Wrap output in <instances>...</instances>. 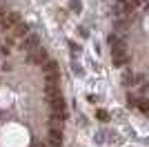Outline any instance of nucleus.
Segmentation results:
<instances>
[{"label": "nucleus", "instance_id": "1", "mask_svg": "<svg viewBox=\"0 0 149 147\" xmlns=\"http://www.w3.org/2000/svg\"><path fill=\"white\" fill-rule=\"evenodd\" d=\"M49 58V54H47V49L45 47H38V49H33V51H29L27 54V62L29 65H36V67H42V62Z\"/></svg>", "mask_w": 149, "mask_h": 147}, {"label": "nucleus", "instance_id": "2", "mask_svg": "<svg viewBox=\"0 0 149 147\" xmlns=\"http://www.w3.org/2000/svg\"><path fill=\"white\" fill-rule=\"evenodd\" d=\"M18 47L22 49V51H27V54L33 51V49H38V47H40V38H38V34H27V36L20 40Z\"/></svg>", "mask_w": 149, "mask_h": 147}, {"label": "nucleus", "instance_id": "3", "mask_svg": "<svg viewBox=\"0 0 149 147\" xmlns=\"http://www.w3.org/2000/svg\"><path fill=\"white\" fill-rule=\"evenodd\" d=\"M131 11H136L134 5H131V0H116L113 7H111L113 16H125V13H131Z\"/></svg>", "mask_w": 149, "mask_h": 147}, {"label": "nucleus", "instance_id": "4", "mask_svg": "<svg viewBox=\"0 0 149 147\" xmlns=\"http://www.w3.org/2000/svg\"><path fill=\"white\" fill-rule=\"evenodd\" d=\"M111 62H113V67H127V62H129L127 47L125 49H111Z\"/></svg>", "mask_w": 149, "mask_h": 147}, {"label": "nucleus", "instance_id": "5", "mask_svg": "<svg viewBox=\"0 0 149 147\" xmlns=\"http://www.w3.org/2000/svg\"><path fill=\"white\" fill-rule=\"evenodd\" d=\"M9 31H11V36L16 38V40H22V38H25L27 34H31V29H29V24H27L25 20H20V22L16 24V27H11V29H9Z\"/></svg>", "mask_w": 149, "mask_h": 147}, {"label": "nucleus", "instance_id": "6", "mask_svg": "<svg viewBox=\"0 0 149 147\" xmlns=\"http://www.w3.org/2000/svg\"><path fill=\"white\" fill-rule=\"evenodd\" d=\"M62 138H65V136H62V129L60 127H51L49 129V145L47 147H60Z\"/></svg>", "mask_w": 149, "mask_h": 147}, {"label": "nucleus", "instance_id": "7", "mask_svg": "<svg viewBox=\"0 0 149 147\" xmlns=\"http://www.w3.org/2000/svg\"><path fill=\"white\" fill-rule=\"evenodd\" d=\"M49 105H51V111H54V114H67V103H65V98H62V96L49 100Z\"/></svg>", "mask_w": 149, "mask_h": 147}, {"label": "nucleus", "instance_id": "8", "mask_svg": "<svg viewBox=\"0 0 149 147\" xmlns=\"http://www.w3.org/2000/svg\"><path fill=\"white\" fill-rule=\"evenodd\" d=\"M107 43H109V47H111V49H125V40L118 36V34H113V31L107 36Z\"/></svg>", "mask_w": 149, "mask_h": 147}, {"label": "nucleus", "instance_id": "9", "mask_svg": "<svg viewBox=\"0 0 149 147\" xmlns=\"http://www.w3.org/2000/svg\"><path fill=\"white\" fill-rule=\"evenodd\" d=\"M123 85L125 87H136V74L131 71L129 67H125V71H123Z\"/></svg>", "mask_w": 149, "mask_h": 147}, {"label": "nucleus", "instance_id": "10", "mask_svg": "<svg viewBox=\"0 0 149 147\" xmlns=\"http://www.w3.org/2000/svg\"><path fill=\"white\" fill-rule=\"evenodd\" d=\"M60 80H62L60 71H51V74H47V76H45V85H51V87H60Z\"/></svg>", "mask_w": 149, "mask_h": 147}, {"label": "nucleus", "instance_id": "11", "mask_svg": "<svg viewBox=\"0 0 149 147\" xmlns=\"http://www.w3.org/2000/svg\"><path fill=\"white\" fill-rule=\"evenodd\" d=\"M42 71H45V74H51V71H60V67H58V62L54 60V58H47V60L42 62Z\"/></svg>", "mask_w": 149, "mask_h": 147}, {"label": "nucleus", "instance_id": "12", "mask_svg": "<svg viewBox=\"0 0 149 147\" xmlns=\"http://www.w3.org/2000/svg\"><path fill=\"white\" fill-rule=\"evenodd\" d=\"M45 96H47V100H54V98L62 96V94H60V87H51V85H45Z\"/></svg>", "mask_w": 149, "mask_h": 147}, {"label": "nucleus", "instance_id": "13", "mask_svg": "<svg viewBox=\"0 0 149 147\" xmlns=\"http://www.w3.org/2000/svg\"><path fill=\"white\" fill-rule=\"evenodd\" d=\"M96 118H98L100 123H109V118H111V114L107 109H96Z\"/></svg>", "mask_w": 149, "mask_h": 147}, {"label": "nucleus", "instance_id": "14", "mask_svg": "<svg viewBox=\"0 0 149 147\" xmlns=\"http://www.w3.org/2000/svg\"><path fill=\"white\" fill-rule=\"evenodd\" d=\"M107 132L105 129H100V132H96V136H93V143H96V145H102V143H107Z\"/></svg>", "mask_w": 149, "mask_h": 147}, {"label": "nucleus", "instance_id": "15", "mask_svg": "<svg viewBox=\"0 0 149 147\" xmlns=\"http://www.w3.org/2000/svg\"><path fill=\"white\" fill-rule=\"evenodd\" d=\"M69 51H71V56L76 58V56H78V54L82 51V47H80L78 43H76V40H69Z\"/></svg>", "mask_w": 149, "mask_h": 147}, {"label": "nucleus", "instance_id": "16", "mask_svg": "<svg viewBox=\"0 0 149 147\" xmlns=\"http://www.w3.org/2000/svg\"><path fill=\"white\" fill-rule=\"evenodd\" d=\"M69 9H71L74 13H80L82 11V2L80 0H69Z\"/></svg>", "mask_w": 149, "mask_h": 147}, {"label": "nucleus", "instance_id": "17", "mask_svg": "<svg viewBox=\"0 0 149 147\" xmlns=\"http://www.w3.org/2000/svg\"><path fill=\"white\" fill-rule=\"evenodd\" d=\"M138 109H140V114H149V105H147V98H138Z\"/></svg>", "mask_w": 149, "mask_h": 147}, {"label": "nucleus", "instance_id": "18", "mask_svg": "<svg viewBox=\"0 0 149 147\" xmlns=\"http://www.w3.org/2000/svg\"><path fill=\"white\" fill-rule=\"evenodd\" d=\"M136 105H138V96H136L134 92H129V94H127V107H131V109H134Z\"/></svg>", "mask_w": 149, "mask_h": 147}, {"label": "nucleus", "instance_id": "19", "mask_svg": "<svg viewBox=\"0 0 149 147\" xmlns=\"http://www.w3.org/2000/svg\"><path fill=\"white\" fill-rule=\"evenodd\" d=\"M71 71H74L76 76H85V67L78 65V62H71Z\"/></svg>", "mask_w": 149, "mask_h": 147}, {"label": "nucleus", "instance_id": "20", "mask_svg": "<svg viewBox=\"0 0 149 147\" xmlns=\"http://www.w3.org/2000/svg\"><path fill=\"white\" fill-rule=\"evenodd\" d=\"M127 29V22H125V20H116V31H125ZM116 31H113V34H116Z\"/></svg>", "mask_w": 149, "mask_h": 147}, {"label": "nucleus", "instance_id": "21", "mask_svg": "<svg viewBox=\"0 0 149 147\" xmlns=\"http://www.w3.org/2000/svg\"><path fill=\"white\" fill-rule=\"evenodd\" d=\"M87 100H89L91 105H96V103L100 100V96H98V94H89V96H87Z\"/></svg>", "mask_w": 149, "mask_h": 147}, {"label": "nucleus", "instance_id": "22", "mask_svg": "<svg viewBox=\"0 0 149 147\" xmlns=\"http://www.w3.org/2000/svg\"><path fill=\"white\" fill-rule=\"evenodd\" d=\"M78 34H80V38H87V36H89L87 27H82V24H80V27H78Z\"/></svg>", "mask_w": 149, "mask_h": 147}, {"label": "nucleus", "instance_id": "23", "mask_svg": "<svg viewBox=\"0 0 149 147\" xmlns=\"http://www.w3.org/2000/svg\"><path fill=\"white\" fill-rule=\"evenodd\" d=\"M11 51H13V49L5 47V45H0V54H2V56H9V54H11Z\"/></svg>", "mask_w": 149, "mask_h": 147}]
</instances>
